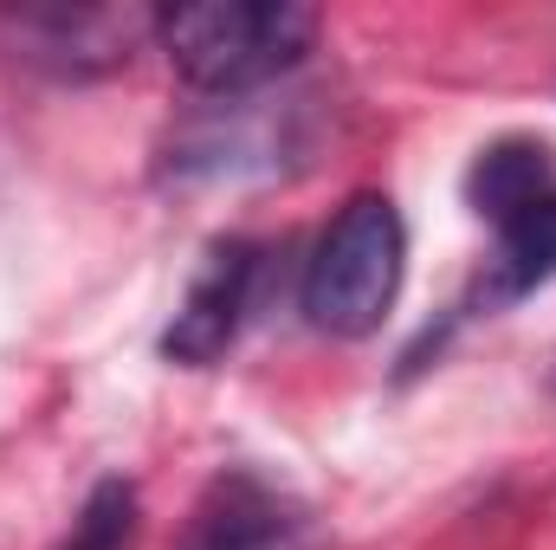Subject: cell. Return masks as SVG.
<instances>
[{
	"label": "cell",
	"mask_w": 556,
	"mask_h": 550,
	"mask_svg": "<svg viewBox=\"0 0 556 550\" xmlns=\"http://www.w3.org/2000/svg\"><path fill=\"white\" fill-rule=\"evenodd\" d=\"M317 26L324 20L291 0H201V7L155 13V39L168 65L207 98H247L278 85L285 72L304 65Z\"/></svg>",
	"instance_id": "obj_1"
},
{
	"label": "cell",
	"mask_w": 556,
	"mask_h": 550,
	"mask_svg": "<svg viewBox=\"0 0 556 550\" xmlns=\"http://www.w3.org/2000/svg\"><path fill=\"white\" fill-rule=\"evenodd\" d=\"M130 532H137V492L124 479H104L85 499V512H78L65 550H130Z\"/></svg>",
	"instance_id": "obj_8"
},
{
	"label": "cell",
	"mask_w": 556,
	"mask_h": 550,
	"mask_svg": "<svg viewBox=\"0 0 556 550\" xmlns=\"http://www.w3.org/2000/svg\"><path fill=\"white\" fill-rule=\"evenodd\" d=\"M260 273H266V253L253 240H214L188 298L175 304V317L162 330V357L181 370H214L233 350V337L247 330V311L260 298Z\"/></svg>",
	"instance_id": "obj_3"
},
{
	"label": "cell",
	"mask_w": 556,
	"mask_h": 550,
	"mask_svg": "<svg viewBox=\"0 0 556 550\" xmlns=\"http://www.w3.org/2000/svg\"><path fill=\"white\" fill-rule=\"evenodd\" d=\"M492 253L472 278V291L459 298V317H498L518 298H531L538 285L556 278V188H544L538 201L511 208L505 221H492Z\"/></svg>",
	"instance_id": "obj_5"
},
{
	"label": "cell",
	"mask_w": 556,
	"mask_h": 550,
	"mask_svg": "<svg viewBox=\"0 0 556 550\" xmlns=\"http://www.w3.org/2000/svg\"><path fill=\"white\" fill-rule=\"evenodd\" d=\"M291 538H298V518L285 512V499L266 479L220 473L207 486V499L194 505V525H188L181 550H291Z\"/></svg>",
	"instance_id": "obj_6"
},
{
	"label": "cell",
	"mask_w": 556,
	"mask_h": 550,
	"mask_svg": "<svg viewBox=\"0 0 556 550\" xmlns=\"http://www.w3.org/2000/svg\"><path fill=\"white\" fill-rule=\"evenodd\" d=\"M551 389H556V376H551Z\"/></svg>",
	"instance_id": "obj_9"
},
{
	"label": "cell",
	"mask_w": 556,
	"mask_h": 550,
	"mask_svg": "<svg viewBox=\"0 0 556 550\" xmlns=\"http://www.w3.org/2000/svg\"><path fill=\"white\" fill-rule=\"evenodd\" d=\"M408 278V227L389 195H350L304 260L298 311L324 337H369Z\"/></svg>",
	"instance_id": "obj_2"
},
{
	"label": "cell",
	"mask_w": 556,
	"mask_h": 550,
	"mask_svg": "<svg viewBox=\"0 0 556 550\" xmlns=\"http://www.w3.org/2000/svg\"><path fill=\"white\" fill-rule=\"evenodd\" d=\"M544 188H556V155L531 137H505L492 149H479V162L466 175V201H472L479 221H505L511 208L538 201Z\"/></svg>",
	"instance_id": "obj_7"
},
{
	"label": "cell",
	"mask_w": 556,
	"mask_h": 550,
	"mask_svg": "<svg viewBox=\"0 0 556 550\" xmlns=\"http://www.w3.org/2000/svg\"><path fill=\"white\" fill-rule=\"evenodd\" d=\"M7 26L20 33V46H33L26 59L85 78V72L130 65V46L142 33H155V13H137V7H46V13H13Z\"/></svg>",
	"instance_id": "obj_4"
}]
</instances>
